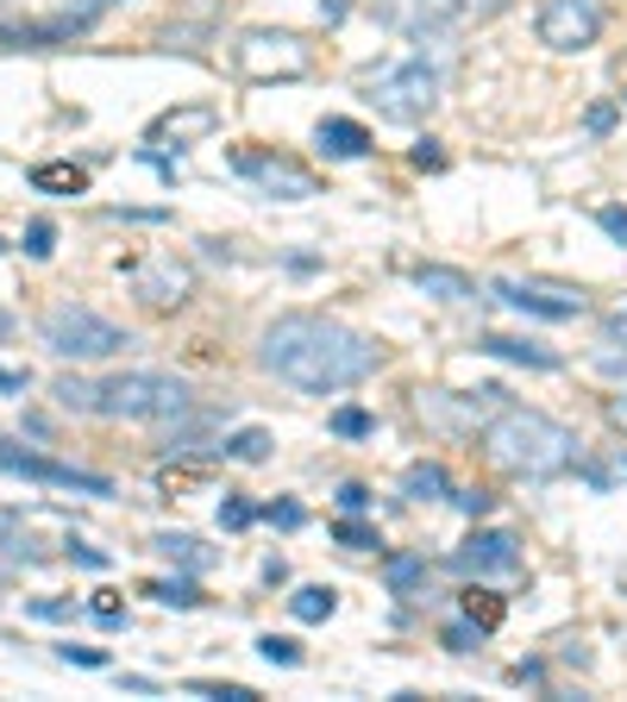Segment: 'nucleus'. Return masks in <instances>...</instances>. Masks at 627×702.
<instances>
[{"label":"nucleus","mask_w":627,"mask_h":702,"mask_svg":"<svg viewBox=\"0 0 627 702\" xmlns=\"http://www.w3.org/2000/svg\"><path fill=\"white\" fill-rule=\"evenodd\" d=\"M402 496H408V502H446V496H451L446 465H433V458L408 465V470H402Z\"/></svg>","instance_id":"nucleus-21"},{"label":"nucleus","mask_w":627,"mask_h":702,"mask_svg":"<svg viewBox=\"0 0 627 702\" xmlns=\"http://www.w3.org/2000/svg\"><path fill=\"white\" fill-rule=\"evenodd\" d=\"M233 170L245 176V182H257L270 201H314L320 195V176H314L308 163L283 157V151H233Z\"/></svg>","instance_id":"nucleus-11"},{"label":"nucleus","mask_w":627,"mask_h":702,"mask_svg":"<svg viewBox=\"0 0 627 702\" xmlns=\"http://www.w3.org/2000/svg\"><path fill=\"white\" fill-rule=\"evenodd\" d=\"M0 470L32 477V483H51V489H76V496H114V477L82 470V465H57V458H44V451H20V446H7V439H0Z\"/></svg>","instance_id":"nucleus-13"},{"label":"nucleus","mask_w":627,"mask_h":702,"mask_svg":"<svg viewBox=\"0 0 627 702\" xmlns=\"http://www.w3.org/2000/svg\"><path fill=\"white\" fill-rule=\"evenodd\" d=\"M577 477L589 489H615L627 483V451H603V458H577Z\"/></svg>","instance_id":"nucleus-26"},{"label":"nucleus","mask_w":627,"mask_h":702,"mask_svg":"<svg viewBox=\"0 0 627 702\" xmlns=\"http://www.w3.org/2000/svg\"><path fill=\"white\" fill-rule=\"evenodd\" d=\"M264 584H270V589L289 584V565H283V559H270V565H264Z\"/></svg>","instance_id":"nucleus-52"},{"label":"nucleus","mask_w":627,"mask_h":702,"mask_svg":"<svg viewBox=\"0 0 627 702\" xmlns=\"http://www.w3.org/2000/svg\"><path fill=\"white\" fill-rule=\"evenodd\" d=\"M13 332H20V320H13V313L0 308V339H13Z\"/></svg>","instance_id":"nucleus-55"},{"label":"nucleus","mask_w":627,"mask_h":702,"mask_svg":"<svg viewBox=\"0 0 627 702\" xmlns=\"http://www.w3.org/2000/svg\"><path fill=\"white\" fill-rule=\"evenodd\" d=\"M289 615H295L301 627L333 621V615H339V589H333V584H301V589L289 596Z\"/></svg>","instance_id":"nucleus-22"},{"label":"nucleus","mask_w":627,"mask_h":702,"mask_svg":"<svg viewBox=\"0 0 627 702\" xmlns=\"http://www.w3.org/2000/svg\"><path fill=\"white\" fill-rule=\"evenodd\" d=\"M0 7H20V0H0Z\"/></svg>","instance_id":"nucleus-56"},{"label":"nucleus","mask_w":627,"mask_h":702,"mask_svg":"<svg viewBox=\"0 0 627 702\" xmlns=\"http://www.w3.org/2000/svg\"><path fill=\"white\" fill-rule=\"evenodd\" d=\"M270 433L264 427H238L233 439H220V458H238V465H264V458H270Z\"/></svg>","instance_id":"nucleus-25"},{"label":"nucleus","mask_w":627,"mask_h":702,"mask_svg":"<svg viewBox=\"0 0 627 702\" xmlns=\"http://www.w3.org/2000/svg\"><path fill=\"white\" fill-rule=\"evenodd\" d=\"M514 683H533V690H546V664H514Z\"/></svg>","instance_id":"nucleus-51"},{"label":"nucleus","mask_w":627,"mask_h":702,"mask_svg":"<svg viewBox=\"0 0 627 702\" xmlns=\"http://www.w3.org/2000/svg\"><path fill=\"white\" fill-rule=\"evenodd\" d=\"M458 7H465V13H496L502 0H458Z\"/></svg>","instance_id":"nucleus-54"},{"label":"nucleus","mask_w":627,"mask_h":702,"mask_svg":"<svg viewBox=\"0 0 627 702\" xmlns=\"http://www.w3.org/2000/svg\"><path fill=\"white\" fill-rule=\"evenodd\" d=\"M214 20H220V0H195V7H189V20H170L163 32H157V44H163V51H195L201 32H208Z\"/></svg>","instance_id":"nucleus-20"},{"label":"nucleus","mask_w":627,"mask_h":702,"mask_svg":"<svg viewBox=\"0 0 627 702\" xmlns=\"http://www.w3.org/2000/svg\"><path fill=\"white\" fill-rule=\"evenodd\" d=\"M458 577H470V584H514L521 577V533H509V526H477L465 546H451L446 559Z\"/></svg>","instance_id":"nucleus-8"},{"label":"nucleus","mask_w":627,"mask_h":702,"mask_svg":"<svg viewBox=\"0 0 627 702\" xmlns=\"http://www.w3.org/2000/svg\"><path fill=\"white\" fill-rule=\"evenodd\" d=\"M346 13H352V0H320V20L327 25H346Z\"/></svg>","instance_id":"nucleus-50"},{"label":"nucleus","mask_w":627,"mask_h":702,"mask_svg":"<svg viewBox=\"0 0 627 702\" xmlns=\"http://www.w3.org/2000/svg\"><path fill=\"white\" fill-rule=\"evenodd\" d=\"M371 13H376V25H390L395 39H414V44L446 39L451 25L465 20L458 0H371Z\"/></svg>","instance_id":"nucleus-12"},{"label":"nucleus","mask_w":627,"mask_h":702,"mask_svg":"<svg viewBox=\"0 0 627 702\" xmlns=\"http://www.w3.org/2000/svg\"><path fill=\"white\" fill-rule=\"evenodd\" d=\"M615 126H621V107H615V100H596V107L584 114V132L589 138H608Z\"/></svg>","instance_id":"nucleus-36"},{"label":"nucleus","mask_w":627,"mask_h":702,"mask_svg":"<svg viewBox=\"0 0 627 702\" xmlns=\"http://www.w3.org/2000/svg\"><path fill=\"white\" fill-rule=\"evenodd\" d=\"M39 339L57 351V358H76V364H95V358H114V351L132 345L114 320H100L95 308H76V301H57V308L44 313Z\"/></svg>","instance_id":"nucleus-5"},{"label":"nucleus","mask_w":627,"mask_h":702,"mask_svg":"<svg viewBox=\"0 0 627 702\" xmlns=\"http://www.w3.org/2000/svg\"><path fill=\"white\" fill-rule=\"evenodd\" d=\"M257 364L301 395H339L383 371V345L327 313H276L257 339Z\"/></svg>","instance_id":"nucleus-1"},{"label":"nucleus","mask_w":627,"mask_h":702,"mask_svg":"<svg viewBox=\"0 0 627 702\" xmlns=\"http://www.w3.org/2000/svg\"><path fill=\"white\" fill-rule=\"evenodd\" d=\"M483 439V458L496 470H509V477H528V483H552V477H571L577 458H584V439L565 427V421H552L540 408H521V402H502V408L477 427Z\"/></svg>","instance_id":"nucleus-2"},{"label":"nucleus","mask_w":627,"mask_h":702,"mask_svg":"<svg viewBox=\"0 0 627 702\" xmlns=\"http://www.w3.org/2000/svg\"><path fill=\"white\" fill-rule=\"evenodd\" d=\"M333 502L346 508V514H364V508H371V489H364V483H339Z\"/></svg>","instance_id":"nucleus-45"},{"label":"nucleus","mask_w":627,"mask_h":702,"mask_svg":"<svg viewBox=\"0 0 627 702\" xmlns=\"http://www.w3.org/2000/svg\"><path fill=\"white\" fill-rule=\"evenodd\" d=\"M20 245H25V257H51L57 252V226H51V220H32Z\"/></svg>","instance_id":"nucleus-35"},{"label":"nucleus","mask_w":627,"mask_h":702,"mask_svg":"<svg viewBox=\"0 0 627 702\" xmlns=\"http://www.w3.org/2000/svg\"><path fill=\"white\" fill-rule=\"evenodd\" d=\"M383 584L395 589V596H427L433 589V565L421 559V552H390V565H383Z\"/></svg>","instance_id":"nucleus-19"},{"label":"nucleus","mask_w":627,"mask_h":702,"mask_svg":"<svg viewBox=\"0 0 627 702\" xmlns=\"http://www.w3.org/2000/svg\"><path fill=\"white\" fill-rule=\"evenodd\" d=\"M257 652H264L270 664H301V646H295L289 634H264V640H257Z\"/></svg>","instance_id":"nucleus-38"},{"label":"nucleus","mask_w":627,"mask_h":702,"mask_svg":"<svg viewBox=\"0 0 627 702\" xmlns=\"http://www.w3.org/2000/svg\"><path fill=\"white\" fill-rule=\"evenodd\" d=\"M257 521H270V526H283V533H295V526L308 521V508H301V502H264V508H257Z\"/></svg>","instance_id":"nucleus-34"},{"label":"nucleus","mask_w":627,"mask_h":702,"mask_svg":"<svg viewBox=\"0 0 627 702\" xmlns=\"http://www.w3.org/2000/svg\"><path fill=\"white\" fill-rule=\"evenodd\" d=\"M465 615H470V621H477V627H490V634H496V627H502V603H496L490 589H477V584L465 589Z\"/></svg>","instance_id":"nucleus-32"},{"label":"nucleus","mask_w":627,"mask_h":702,"mask_svg":"<svg viewBox=\"0 0 627 702\" xmlns=\"http://www.w3.org/2000/svg\"><path fill=\"white\" fill-rule=\"evenodd\" d=\"M51 395H57L63 414H95V383H88V376H57Z\"/></svg>","instance_id":"nucleus-27"},{"label":"nucleus","mask_w":627,"mask_h":702,"mask_svg":"<svg viewBox=\"0 0 627 702\" xmlns=\"http://www.w3.org/2000/svg\"><path fill=\"white\" fill-rule=\"evenodd\" d=\"M408 163H414V170H446V151H439V138H421V145L408 151Z\"/></svg>","instance_id":"nucleus-42"},{"label":"nucleus","mask_w":627,"mask_h":702,"mask_svg":"<svg viewBox=\"0 0 627 702\" xmlns=\"http://www.w3.org/2000/svg\"><path fill=\"white\" fill-rule=\"evenodd\" d=\"M220 126V107H208V100H201V107H182V114H163L151 126V145H170V138H177V145H195V138H208Z\"/></svg>","instance_id":"nucleus-17"},{"label":"nucleus","mask_w":627,"mask_h":702,"mask_svg":"<svg viewBox=\"0 0 627 702\" xmlns=\"http://www.w3.org/2000/svg\"><path fill=\"white\" fill-rule=\"evenodd\" d=\"M490 295L509 301L514 313H533V320H577V313H589V289L552 283V276H496Z\"/></svg>","instance_id":"nucleus-7"},{"label":"nucleus","mask_w":627,"mask_h":702,"mask_svg":"<svg viewBox=\"0 0 627 702\" xmlns=\"http://www.w3.org/2000/svg\"><path fill=\"white\" fill-rule=\"evenodd\" d=\"M57 659L63 664H82V671H100V664H107V652H100V646H76V640H70V646H57Z\"/></svg>","instance_id":"nucleus-41"},{"label":"nucleus","mask_w":627,"mask_h":702,"mask_svg":"<svg viewBox=\"0 0 627 702\" xmlns=\"http://www.w3.org/2000/svg\"><path fill=\"white\" fill-rule=\"evenodd\" d=\"M509 402V390H496V383H483V390L470 395H451V390H421V421H427L433 433H477L483 421H490L496 408Z\"/></svg>","instance_id":"nucleus-10"},{"label":"nucleus","mask_w":627,"mask_h":702,"mask_svg":"<svg viewBox=\"0 0 627 702\" xmlns=\"http://www.w3.org/2000/svg\"><path fill=\"white\" fill-rule=\"evenodd\" d=\"M608 339H627V308L608 313Z\"/></svg>","instance_id":"nucleus-53"},{"label":"nucleus","mask_w":627,"mask_h":702,"mask_svg":"<svg viewBox=\"0 0 627 702\" xmlns=\"http://www.w3.org/2000/svg\"><path fill=\"white\" fill-rule=\"evenodd\" d=\"M314 145H320V157H327V163H358V157L376 151L371 126H358V119H346V114H327V119H320V126H314Z\"/></svg>","instance_id":"nucleus-15"},{"label":"nucleus","mask_w":627,"mask_h":702,"mask_svg":"<svg viewBox=\"0 0 627 702\" xmlns=\"http://www.w3.org/2000/svg\"><path fill=\"white\" fill-rule=\"evenodd\" d=\"M596 371H603L608 383H627V351H615V345L596 351Z\"/></svg>","instance_id":"nucleus-44"},{"label":"nucleus","mask_w":627,"mask_h":702,"mask_svg":"<svg viewBox=\"0 0 627 702\" xmlns=\"http://www.w3.org/2000/svg\"><path fill=\"white\" fill-rule=\"evenodd\" d=\"M0 252H7V238H0Z\"/></svg>","instance_id":"nucleus-58"},{"label":"nucleus","mask_w":627,"mask_h":702,"mask_svg":"<svg viewBox=\"0 0 627 702\" xmlns=\"http://www.w3.org/2000/svg\"><path fill=\"white\" fill-rule=\"evenodd\" d=\"M189 690L208 702H257V690H245V683H189Z\"/></svg>","instance_id":"nucleus-39"},{"label":"nucleus","mask_w":627,"mask_h":702,"mask_svg":"<svg viewBox=\"0 0 627 702\" xmlns=\"http://www.w3.org/2000/svg\"><path fill=\"white\" fill-rule=\"evenodd\" d=\"M32 189H39V195H82V189H88V170H76V163H39V170H32Z\"/></svg>","instance_id":"nucleus-24"},{"label":"nucleus","mask_w":627,"mask_h":702,"mask_svg":"<svg viewBox=\"0 0 627 702\" xmlns=\"http://www.w3.org/2000/svg\"><path fill=\"white\" fill-rule=\"evenodd\" d=\"M603 414H608V427H615V433H627V390H615V395H608V402H603Z\"/></svg>","instance_id":"nucleus-49"},{"label":"nucleus","mask_w":627,"mask_h":702,"mask_svg":"<svg viewBox=\"0 0 627 702\" xmlns=\"http://www.w3.org/2000/svg\"><path fill=\"white\" fill-rule=\"evenodd\" d=\"M414 289L433 295V301H470L477 283L465 270H451V264H414Z\"/></svg>","instance_id":"nucleus-18"},{"label":"nucleus","mask_w":627,"mask_h":702,"mask_svg":"<svg viewBox=\"0 0 627 702\" xmlns=\"http://www.w3.org/2000/svg\"><path fill=\"white\" fill-rule=\"evenodd\" d=\"M333 433H339V439H371L376 414L371 408H333Z\"/></svg>","instance_id":"nucleus-33"},{"label":"nucleus","mask_w":627,"mask_h":702,"mask_svg":"<svg viewBox=\"0 0 627 702\" xmlns=\"http://www.w3.org/2000/svg\"><path fill=\"white\" fill-rule=\"evenodd\" d=\"M358 95L371 100L383 119H395V126H421V119L439 107V88H446V76H439V63H427V51H408V57H376L358 70Z\"/></svg>","instance_id":"nucleus-3"},{"label":"nucleus","mask_w":627,"mask_h":702,"mask_svg":"<svg viewBox=\"0 0 627 702\" xmlns=\"http://www.w3.org/2000/svg\"><path fill=\"white\" fill-rule=\"evenodd\" d=\"M603 0H546L540 7V20H533V32H540V44L546 51H559V57H577V51H589V44L603 39Z\"/></svg>","instance_id":"nucleus-9"},{"label":"nucleus","mask_w":627,"mask_h":702,"mask_svg":"<svg viewBox=\"0 0 627 702\" xmlns=\"http://www.w3.org/2000/svg\"><path fill=\"white\" fill-rule=\"evenodd\" d=\"M233 63H238L245 82H301L314 70V51H308L301 32H270V25H257V32H238Z\"/></svg>","instance_id":"nucleus-6"},{"label":"nucleus","mask_w":627,"mask_h":702,"mask_svg":"<svg viewBox=\"0 0 627 702\" xmlns=\"http://www.w3.org/2000/svg\"><path fill=\"white\" fill-rule=\"evenodd\" d=\"M25 615H39V621H70L76 603H70V596H39V603H25Z\"/></svg>","instance_id":"nucleus-40"},{"label":"nucleus","mask_w":627,"mask_h":702,"mask_svg":"<svg viewBox=\"0 0 627 702\" xmlns=\"http://www.w3.org/2000/svg\"><path fill=\"white\" fill-rule=\"evenodd\" d=\"M252 521H257V508L245 502V496H226V502H220V526H226V533H245Z\"/></svg>","instance_id":"nucleus-37"},{"label":"nucleus","mask_w":627,"mask_h":702,"mask_svg":"<svg viewBox=\"0 0 627 702\" xmlns=\"http://www.w3.org/2000/svg\"><path fill=\"white\" fill-rule=\"evenodd\" d=\"M95 621H100V627H126V603L100 596V603H95Z\"/></svg>","instance_id":"nucleus-48"},{"label":"nucleus","mask_w":627,"mask_h":702,"mask_svg":"<svg viewBox=\"0 0 627 702\" xmlns=\"http://www.w3.org/2000/svg\"><path fill=\"white\" fill-rule=\"evenodd\" d=\"M333 540H339L346 552H376V546H383V533H376V526L364 521V514H346V521L333 526Z\"/></svg>","instance_id":"nucleus-29"},{"label":"nucleus","mask_w":627,"mask_h":702,"mask_svg":"<svg viewBox=\"0 0 627 702\" xmlns=\"http://www.w3.org/2000/svg\"><path fill=\"white\" fill-rule=\"evenodd\" d=\"M483 640H490V627H477L470 615H458V621L439 627V646H446V652H477Z\"/></svg>","instance_id":"nucleus-30"},{"label":"nucleus","mask_w":627,"mask_h":702,"mask_svg":"<svg viewBox=\"0 0 627 702\" xmlns=\"http://www.w3.org/2000/svg\"><path fill=\"white\" fill-rule=\"evenodd\" d=\"M151 552L157 559H170V565H182V571H208L214 565V546H201L195 533H157Z\"/></svg>","instance_id":"nucleus-23"},{"label":"nucleus","mask_w":627,"mask_h":702,"mask_svg":"<svg viewBox=\"0 0 627 702\" xmlns=\"http://www.w3.org/2000/svg\"><path fill=\"white\" fill-rule=\"evenodd\" d=\"M446 502L458 508V514H465V521H483V514H490V508H496V489H483V483H470V489H451Z\"/></svg>","instance_id":"nucleus-31"},{"label":"nucleus","mask_w":627,"mask_h":702,"mask_svg":"<svg viewBox=\"0 0 627 702\" xmlns=\"http://www.w3.org/2000/svg\"><path fill=\"white\" fill-rule=\"evenodd\" d=\"M477 351L509 358V364H528V371H559V364H565L552 345H540V339H514V332H483V339H477Z\"/></svg>","instance_id":"nucleus-16"},{"label":"nucleus","mask_w":627,"mask_h":702,"mask_svg":"<svg viewBox=\"0 0 627 702\" xmlns=\"http://www.w3.org/2000/svg\"><path fill=\"white\" fill-rule=\"evenodd\" d=\"M145 596H157L163 608H201L195 577H157V584H145Z\"/></svg>","instance_id":"nucleus-28"},{"label":"nucleus","mask_w":627,"mask_h":702,"mask_svg":"<svg viewBox=\"0 0 627 702\" xmlns=\"http://www.w3.org/2000/svg\"><path fill=\"white\" fill-rule=\"evenodd\" d=\"M119 270L132 276V289L145 308H182L189 295H195V270L177 264V257H151V264H119Z\"/></svg>","instance_id":"nucleus-14"},{"label":"nucleus","mask_w":627,"mask_h":702,"mask_svg":"<svg viewBox=\"0 0 627 702\" xmlns=\"http://www.w3.org/2000/svg\"><path fill=\"white\" fill-rule=\"evenodd\" d=\"M70 559H76V565H88V571H107V565H114V559H107V552L82 546V540H70Z\"/></svg>","instance_id":"nucleus-47"},{"label":"nucleus","mask_w":627,"mask_h":702,"mask_svg":"<svg viewBox=\"0 0 627 702\" xmlns=\"http://www.w3.org/2000/svg\"><path fill=\"white\" fill-rule=\"evenodd\" d=\"M189 408H195V390L163 371H126L95 383V414H107V421H163L170 427Z\"/></svg>","instance_id":"nucleus-4"},{"label":"nucleus","mask_w":627,"mask_h":702,"mask_svg":"<svg viewBox=\"0 0 627 702\" xmlns=\"http://www.w3.org/2000/svg\"><path fill=\"white\" fill-rule=\"evenodd\" d=\"M32 390V371H13V364H0V395H25Z\"/></svg>","instance_id":"nucleus-46"},{"label":"nucleus","mask_w":627,"mask_h":702,"mask_svg":"<svg viewBox=\"0 0 627 702\" xmlns=\"http://www.w3.org/2000/svg\"><path fill=\"white\" fill-rule=\"evenodd\" d=\"M621 589H627V571H621Z\"/></svg>","instance_id":"nucleus-57"},{"label":"nucleus","mask_w":627,"mask_h":702,"mask_svg":"<svg viewBox=\"0 0 627 702\" xmlns=\"http://www.w3.org/2000/svg\"><path fill=\"white\" fill-rule=\"evenodd\" d=\"M596 226H603L615 245H627V208H596Z\"/></svg>","instance_id":"nucleus-43"}]
</instances>
